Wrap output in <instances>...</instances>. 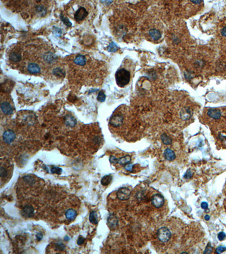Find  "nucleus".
Returning <instances> with one entry per match:
<instances>
[{
    "instance_id": "f257e3e1",
    "label": "nucleus",
    "mask_w": 226,
    "mask_h": 254,
    "mask_svg": "<svg viewBox=\"0 0 226 254\" xmlns=\"http://www.w3.org/2000/svg\"><path fill=\"white\" fill-rule=\"evenodd\" d=\"M115 80L118 86L123 88L130 82L131 72L126 68H119L116 72Z\"/></svg>"
},
{
    "instance_id": "f03ea898",
    "label": "nucleus",
    "mask_w": 226,
    "mask_h": 254,
    "mask_svg": "<svg viewBox=\"0 0 226 254\" xmlns=\"http://www.w3.org/2000/svg\"><path fill=\"white\" fill-rule=\"evenodd\" d=\"M157 236L159 241L163 243H166L170 240L172 235L169 229L166 227H162L158 230Z\"/></svg>"
},
{
    "instance_id": "7ed1b4c3",
    "label": "nucleus",
    "mask_w": 226,
    "mask_h": 254,
    "mask_svg": "<svg viewBox=\"0 0 226 254\" xmlns=\"http://www.w3.org/2000/svg\"><path fill=\"white\" fill-rule=\"evenodd\" d=\"M151 203L157 208H161L165 204V198L160 194H155L151 197Z\"/></svg>"
},
{
    "instance_id": "20e7f679",
    "label": "nucleus",
    "mask_w": 226,
    "mask_h": 254,
    "mask_svg": "<svg viewBox=\"0 0 226 254\" xmlns=\"http://www.w3.org/2000/svg\"><path fill=\"white\" fill-rule=\"evenodd\" d=\"M131 191L127 187H123L120 188L117 191V197L121 201L128 200L131 195Z\"/></svg>"
},
{
    "instance_id": "39448f33",
    "label": "nucleus",
    "mask_w": 226,
    "mask_h": 254,
    "mask_svg": "<svg viewBox=\"0 0 226 254\" xmlns=\"http://www.w3.org/2000/svg\"><path fill=\"white\" fill-rule=\"evenodd\" d=\"M16 137L15 133L11 130H7L4 132L2 138L3 141L6 144H11L14 141Z\"/></svg>"
},
{
    "instance_id": "423d86ee",
    "label": "nucleus",
    "mask_w": 226,
    "mask_h": 254,
    "mask_svg": "<svg viewBox=\"0 0 226 254\" xmlns=\"http://www.w3.org/2000/svg\"><path fill=\"white\" fill-rule=\"evenodd\" d=\"M124 118L121 115H115L111 118L110 120V124L113 127H119L121 126L123 123Z\"/></svg>"
},
{
    "instance_id": "0eeeda50",
    "label": "nucleus",
    "mask_w": 226,
    "mask_h": 254,
    "mask_svg": "<svg viewBox=\"0 0 226 254\" xmlns=\"http://www.w3.org/2000/svg\"><path fill=\"white\" fill-rule=\"evenodd\" d=\"M88 12L87 11L85 8L84 7H80L77 11H76L74 18L76 21L80 22L81 21L84 20L88 15Z\"/></svg>"
},
{
    "instance_id": "6e6552de",
    "label": "nucleus",
    "mask_w": 226,
    "mask_h": 254,
    "mask_svg": "<svg viewBox=\"0 0 226 254\" xmlns=\"http://www.w3.org/2000/svg\"><path fill=\"white\" fill-rule=\"evenodd\" d=\"M107 225L111 230H114L118 225V219L113 214H110L107 218Z\"/></svg>"
},
{
    "instance_id": "1a4fd4ad",
    "label": "nucleus",
    "mask_w": 226,
    "mask_h": 254,
    "mask_svg": "<svg viewBox=\"0 0 226 254\" xmlns=\"http://www.w3.org/2000/svg\"><path fill=\"white\" fill-rule=\"evenodd\" d=\"M34 212L35 210L33 207L29 205L25 206L21 211L22 215L25 218L32 217L34 215Z\"/></svg>"
},
{
    "instance_id": "9d476101",
    "label": "nucleus",
    "mask_w": 226,
    "mask_h": 254,
    "mask_svg": "<svg viewBox=\"0 0 226 254\" xmlns=\"http://www.w3.org/2000/svg\"><path fill=\"white\" fill-rule=\"evenodd\" d=\"M1 109L6 115H11L13 114L14 109L11 104L7 102H3L1 104Z\"/></svg>"
},
{
    "instance_id": "9b49d317",
    "label": "nucleus",
    "mask_w": 226,
    "mask_h": 254,
    "mask_svg": "<svg viewBox=\"0 0 226 254\" xmlns=\"http://www.w3.org/2000/svg\"><path fill=\"white\" fill-rule=\"evenodd\" d=\"M208 116L214 119H218L221 116V112L219 110L216 108H211L207 111Z\"/></svg>"
},
{
    "instance_id": "f8f14e48",
    "label": "nucleus",
    "mask_w": 226,
    "mask_h": 254,
    "mask_svg": "<svg viewBox=\"0 0 226 254\" xmlns=\"http://www.w3.org/2000/svg\"><path fill=\"white\" fill-rule=\"evenodd\" d=\"M27 70L29 73L32 74H36L40 72L41 68L37 64L35 63H31L28 64Z\"/></svg>"
},
{
    "instance_id": "ddd939ff",
    "label": "nucleus",
    "mask_w": 226,
    "mask_h": 254,
    "mask_svg": "<svg viewBox=\"0 0 226 254\" xmlns=\"http://www.w3.org/2000/svg\"><path fill=\"white\" fill-rule=\"evenodd\" d=\"M164 157L169 161H173L176 158V155L173 150L167 148L164 152Z\"/></svg>"
},
{
    "instance_id": "4468645a",
    "label": "nucleus",
    "mask_w": 226,
    "mask_h": 254,
    "mask_svg": "<svg viewBox=\"0 0 226 254\" xmlns=\"http://www.w3.org/2000/svg\"><path fill=\"white\" fill-rule=\"evenodd\" d=\"M65 216L67 220L70 221H74L77 216V212L74 209L70 208L66 211Z\"/></svg>"
},
{
    "instance_id": "2eb2a0df",
    "label": "nucleus",
    "mask_w": 226,
    "mask_h": 254,
    "mask_svg": "<svg viewBox=\"0 0 226 254\" xmlns=\"http://www.w3.org/2000/svg\"><path fill=\"white\" fill-rule=\"evenodd\" d=\"M87 59L84 55H78L76 56L75 59H74V63L79 66H84L86 63Z\"/></svg>"
},
{
    "instance_id": "dca6fc26",
    "label": "nucleus",
    "mask_w": 226,
    "mask_h": 254,
    "mask_svg": "<svg viewBox=\"0 0 226 254\" xmlns=\"http://www.w3.org/2000/svg\"><path fill=\"white\" fill-rule=\"evenodd\" d=\"M131 161V157L129 155H125L121 158H118V164L121 166H126L129 164Z\"/></svg>"
},
{
    "instance_id": "f3484780",
    "label": "nucleus",
    "mask_w": 226,
    "mask_h": 254,
    "mask_svg": "<svg viewBox=\"0 0 226 254\" xmlns=\"http://www.w3.org/2000/svg\"><path fill=\"white\" fill-rule=\"evenodd\" d=\"M149 35L154 40H158L161 37V32L156 29H151L149 31Z\"/></svg>"
},
{
    "instance_id": "a211bd4d",
    "label": "nucleus",
    "mask_w": 226,
    "mask_h": 254,
    "mask_svg": "<svg viewBox=\"0 0 226 254\" xmlns=\"http://www.w3.org/2000/svg\"><path fill=\"white\" fill-rule=\"evenodd\" d=\"M44 58L46 62L51 63L52 62H54L57 59V57L54 53L51 52H49L44 55Z\"/></svg>"
},
{
    "instance_id": "6ab92c4d",
    "label": "nucleus",
    "mask_w": 226,
    "mask_h": 254,
    "mask_svg": "<svg viewBox=\"0 0 226 254\" xmlns=\"http://www.w3.org/2000/svg\"><path fill=\"white\" fill-rule=\"evenodd\" d=\"M76 120L75 119L71 116V115H68L66 118V120H65V123L66 124V126H69V127H73L75 126L76 124Z\"/></svg>"
},
{
    "instance_id": "aec40b11",
    "label": "nucleus",
    "mask_w": 226,
    "mask_h": 254,
    "mask_svg": "<svg viewBox=\"0 0 226 254\" xmlns=\"http://www.w3.org/2000/svg\"><path fill=\"white\" fill-rule=\"evenodd\" d=\"M10 59L14 62H18L22 59V56L17 52H12L10 55Z\"/></svg>"
},
{
    "instance_id": "412c9836",
    "label": "nucleus",
    "mask_w": 226,
    "mask_h": 254,
    "mask_svg": "<svg viewBox=\"0 0 226 254\" xmlns=\"http://www.w3.org/2000/svg\"><path fill=\"white\" fill-rule=\"evenodd\" d=\"M89 221L93 224H98V217L96 211H92L89 215Z\"/></svg>"
},
{
    "instance_id": "4be33fe9",
    "label": "nucleus",
    "mask_w": 226,
    "mask_h": 254,
    "mask_svg": "<svg viewBox=\"0 0 226 254\" xmlns=\"http://www.w3.org/2000/svg\"><path fill=\"white\" fill-rule=\"evenodd\" d=\"M161 140H162L163 144H165V145H171V143H172L171 138L169 136H168L166 134H165V133L163 134L161 136Z\"/></svg>"
},
{
    "instance_id": "5701e85b",
    "label": "nucleus",
    "mask_w": 226,
    "mask_h": 254,
    "mask_svg": "<svg viewBox=\"0 0 226 254\" xmlns=\"http://www.w3.org/2000/svg\"><path fill=\"white\" fill-rule=\"evenodd\" d=\"M36 10L41 17H44L47 14V9L43 5H37L36 6Z\"/></svg>"
},
{
    "instance_id": "b1692460",
    "label": "nucleus",
    "mask_w": 226,
    "mask_h": 254,
    "mask_svg": "<svg viewBox=\"0 0 226 254\" xmlns=\"http://www.w3.org/2000/svg\"><path fill=\"white\" fill-rule=\"evenodd\" d=\"M112 180L113 177L111 175H106L102 178L101 182L103 186H107L110 184Z\"/></svg>"
},
{
    "instance_id": "393cba45",
    "label": "nucleus",
    "mask_w": 226,
    "mask_h": 254,
    "mask_svg": "<svg viewBox=\"0 0 226 254\" xmlns=\"http://www.w3.org/2000/svg\"><path fill=\"white\" fill-rule=\"evenodd\" d=\"M53 73L54 75L57 77H63L65 75V72L63 69L61 68H55L53 70Z\"/></svg>"
},
{
    "instance_id": "a878e982",
    "label": "nucleus",
    "mask_w": 226,
    "mask_h": 254,
    "mask_svg": "<svg viewBox=\"0 0 226 254\" xmlns=\"http://www.w3.org/2000/svg\"><path fill=\"white\" fill-rule=\"evenodd\" d=\"M118 50V47L117 45L113 41H112L107 47V51L109 52H116Z\"/></svg>"
},
{
    "instance_id": "bb28decb",
    "label": "nucleus",
    "mask_w": 226,
    "mask_h": 254,
    "mask_svg": "<svg viewBox=\"0 0 226 254\" xmlns=\"http://www.w3.org/2000/svg\"><path fill=\"white\" fill-rule=\"evenodd\" d=\"M8 176V171L7 170V169L3 167V166H1V169H0V176L2 178H6Z\"/></svg>"
},
{
    "instance_id": "cd10ccee",
    "label": "nucleus",
    "mask_w": 226,
    "mask_h": 254,
    "mask_svg": "<svg viewBox=\"0 0 226 254\" xmlns=\"http://www.w3.org/2000/svg\"><path fill=\"white\" fill-rule=\"evenodd\" d=\"M60 18H61V21L63 22V23L66 26L71 27L72 25V23H71L70 20L67 17H65V16H63L62 14L60 15Z\"/></svg>"
},
{
    "instance_id": "c85d7f7f",
    "label": "nucleus",
    "mask_w": 226,
    "mask_h": 254,
    "mask_svg": "<svg viewBox=\"0 0 226 254\" xmlns=\"http://www.w3.org/2000/svg\"><path fill=\"white\" fill-rule=\"evenodd\" d=\"M97 99V100L99 101L100 102H103L105 101L106 95H105V93H104V92L103 90H101L99 92Z\"/></svg>"
},
{
    "instance_id": "c756f323",
    "label": "nucleus",
    "mask_w": 226,
    "mask_h": 254,
    "mask_svg": "<svg viewBox=\"0 0 226 254\" xmlns=\"http://www.w3.org/2000/svg\"><path fill=\"white\" fill-rule=\"evenodd\" d=\"M62 30L61 28L54 27L53 28V33L55 36H56L57 37H60L62 35Z\"/></svg>"
},
{
    "instance_id": "7c9ffc66",
    "label": "nucleus",
    "mask_w": 226,
    "mask_h": 254,
    "mask_svg": "<svg viewBox=\"0 0 226 254\" xmlns=\"http://www.w3.org/2000/svg\"><path fill=\"white\" fill-rule=\"evenodd\" d=\"M62 172V170L61 168L53 167L51 168V172L52 174H57L58 175H60Z\"/></svg>"
},
{
    "instance_id": "2f4dec72",
    "label": "nucleus",
    "mask_w": 226,
    "mask_h": 254,
    "mask_svg": "<svg viewBox=\"0 0 226 254\" xmlns=\"http://www.w3.org/2000/svg\"><path fill=\"white\" fill-rule=\"evenodd\" d=\"M55 247H56L57 250L62 251H63L65 249L66 246H65V245L63 243H62L61 242H59V243H56Z\"/></svg>"
},
{
    "instance_id": "473e14b6",
    "label": "nucleus",
    "mask_w": 226,
    "mask_h": 254,
    "mask_svg": "<svg viewBox=\"0 0 226 254\" xmlns=\"http://www.w3.org/2000/svg\"><path fill=\"white\" fill-rule=\"evenodd\" d=\"M213 247H211L210 243H208V245H207V246L206 247V249L204 251V254H210L212 253L213 251Z\"/></svg>"
},
{
    "instance_id": "72a5a7b5",
    "label": "nucleus",
    "mask_w": 226,
    "mask_h": 254,
    "mask_svg": "<svg viewBox=\"0 0 226 254\" xmlns=\"http://www.w3.org/2000/svg\"><path fill=\"white\" fill-rule=\"evenodd\" d=\"M118 158H117V157H115L113 155L110 156V157L109 158V161L112 164H118Z\"/></svg>"
},
{
    "instance_id": "f704fd0d",
    "label": "nucleus",
    "mask_w": 226,
    "mask_h": 254,
    "mask_svg": "<svg viewBox=\"0 0 226 254\" xmlns=\"http://www.w3.org/2000/svg\"><path fill=\"white\" fill-rule=\"evenodd\" d=\"M226 234H225L224 232H223V231L220 232V233L218 234V239H219V241H223V240L226 238Z\"/></svg>"
},
{
    "instance_id": "c9c22d12",
    "label": "nucleus",
    "mask_w": 226,
    "mask_h": 254,
    "mask_svg": "<svg viewBox=\"0 0 226 254\" xmlns=\"http://www.w3.org/2000/svg\"><path fill=\"white\" fill-rule=\"evenodd\" d=\"M226 250V247H223V246H219L218 247L217 249H216V253L217 254H221L222 253H223L224 251H225Z\"/></svg>"
},
{
    "instance_id": "e433bc0d",
    "label": "nucleus",
    "mask_w": 226,
    "mask_h": 254,
    "mask_svg": "<svg viewBox=\"0 0 226 254\" xmlns=\"http://www.w3.org/2000/svg\"><path fill=\"white\" fill-rule=\"evenodd\" d=\"M192 175H193V173L192 172L191 170H188L187 171V172L185 173V175L184 176V178H186V179H188V178H191L192 176Z\"/></svg>"
},
{
    "instance_id": "4c0bfd02",
    "label": "nucleus",
    "mask_w": 226,
    "mask_h": 254,
    "mask_svg": "<svg viewBox=\"0 0 226 254\" xmlns=\"http://www.w3.org/2000/svg\"><path fill=\"white\" fill-rule=\"evenodd\" d=\"M133 167H134V166L132 164L129 163V164H127L126 166H125V169L128 171L132 172L133 169Z\"/></svg>"
},
{
    "instance_id": "58836bf2",
    "label": "nucleus",
    "mask_w": 226,
    "mask_h": 254,
    "mask_svg": "<svg viewBox=\"0 0 226 254\" xmlns=\"http://www.w3.org/2000/svg\"><path fill=\"white\" fill-rule=\"evenodd\" d=\"M84 241H85V239L83 237H80L77 239V243L78 245H83L84 243Z\"/></svg>"
},
{
    "instance_id": "ea45409f",
    "label": "nucleus",
    "mask_w": 226,
    "mask_h": 254,
    "mask_svg": "<svg viewBox=\"0 0 226 254\" xmlns=\"http://www.w3.org/2000/svg\"><path fill=\"white\" fill-rule=\"evenodd\" d=\"M36 239H37V240L38 241H41V240L43 239V234L41 233H37V234H36Z\"/></svg>"
},
{
    "instance_id": "a19ab883",
    "label": "nucleus",
    "mask_w": 226,
    "mask_h": 254,
    "mask_svg": "<svg viewBox=\"0 0 226 254\" xmlns=\"http://www.w3.org/2000/svg\"><path fill=\"white\" fill-rule=\"evenodd\" d=\"M201 208L203 209H206L208 208V204L207 202H203L201 203Z\"/></svg>"
},
{
    "instance_id": "79ce46f5",
    "label": "nucleus",
    "mask_w": 226,
    "mask_h": 254,
    "mask_svg": "<svg viewBox=\"0 0 226 254\" xmlns=\"http://www.w3.org/2000/svg\"><path fill=\"white\" fill-rule=\"evenodd\" d=\"M221 33H222V35L223 36L226 37V27H224V28L222 29V31H221Z\"/></svg>"
},
{
    "instance_id": "37998d69",
    "label": "nucleus",
    "mask_w": 226,
    "mask_h": 254,
    "mask_svg": "<svg viewBox=\"0 0 226 254\" xmlns=\"http://www.w3.org/2000/svg\"><path fill=\"white\" fill-rule=\"evenodd\" d=\"M205 219L206 221H209V220H210V216H209V215H206L205 216Z\"/></svg>"
},
{
    "instance_id": "c03bdc74",
    "label": "nucleus",
    "mask_w": 226,
    "mask_h": 254,
    "mask_svg": "<svg viewBox=\"0 0 226 254\" xmlns=\"http://www.w3.org/2000/svg\"><path fill=\"white\" fill-rule=\"evenodd\" d=\"M70 238H69V237H68V236H66L65 237V240L66 241H69V239Z\"/></svg>"
},
{
    "instance_id": "a18cd8bd",
    "label": "nucleus",
    "mask_w": 226,
    "mask_h": 254,
    "mask_svg": "<svg viewBox=\"0 0 226 254\" xmlns=\"http://www.w3.org/2000/svg\"><path fill=\"white\" fill-rule=\"evenodd\" d=\"M225 207H226V200L225 201Z\"/></svg>"
}]
</instances>
